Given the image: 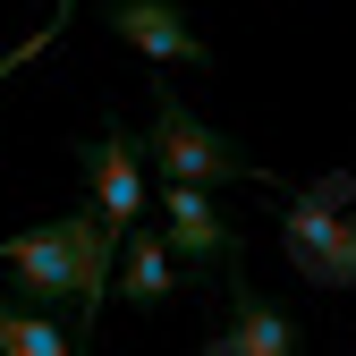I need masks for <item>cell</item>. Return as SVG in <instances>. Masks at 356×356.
Returning a JSON list of instances; mask_svg holds the SVG:
<instances>
[{
	"label": "cell",
	"instance_id": "cell-6",
	"mask_svg": "<svg viewBox=\"0 0 356 356\" xmlns=\"http://www.w3.org/2000/svg\"><path fill=\"white\" fill-rule=\"evenodd\" d=\"M85 178H94V212L111 229H136V212H145V145L127 127H102L85 145Z\"/></svg>",
	"mask_w": 356,
	"mask_h": 356
},
{
	"label": "cell",
	"instance_id": "cell-7",
	"mask_svg": "<svg viewBox=\"0 0 356 356\" xmlns=\"http://www.w3.org/2000/svg\"><path fill=\"white\" fill-rule=\"evenodd\" d=\"M119 297L136 305V314H161L178 297V254H170L161 229H127L119 238Z\"/></svg>",
	"mask_w": 356,
	"mask_h": 356
},
{
	"label": "cell",
	"instance_id": "cell-2",
	"mask_svg": "<svg viewBox=\"0 0 356 356\" xmlns=\"http://www.w3.org/2000/svg\"><path fill=\"white\" fill-rule=\"evenodd\" d=\"M348 195H356V178H323L314 195L289 204V263L305 280H323V289H356V220L331 212Z\"/></svg>",
	"mask_w": 356,
	"mask_h": 356
},
{
	"label": "cell",
	"instance_id": "cell-5",
	"mask_svg": "<svg viewBox=\"0 0 356 356\" xmlns=\"http://www.w3.org/2000/svg\"><path fill=\"white\" fill-rule=\"evenodd\" d=\"M220 280H229V323L204 331L212 356H297V314H280V305L263 297V289L238 272V263H229Z\"/></svg>",
	"mask_w": 356,
	"mask_h": 356
},
{
	"label": "cell",
	"instance_id": "cell-4",
	"mask_svg": "<svg viewBox=\"0 0 356 356\" xmlns=\"http://www.w3.org/2000/svg\"><path fill=\"white\" fill-rule=\"evenodd\" d=\"M102 26L127 42V51H145L153 68H204L212 60L178 0H102Z\"/></svg>",
	"mask_w": 356,
	"mask_h": 356
},
{
	"label": "cell",
	"instance_id": "cell-8",
	"mask_svg": "<svg viewBox=\"0 0 356 356\" xmlns=\"http://www.w3.org/2000/svg\"><path fill=\"white\" fill-rule=\"evenodd\" d=\"M0 348H9V356H68L76 331L68 323H42L34 305H17L9 289H0Z\"/></svg>",
	"mask_w": 356,
	"mask_h": 356
},
{
	"label": "cell",
	"instance_id": "cell-1",
	"mask_svg": "<svg viewBox=\"0 0 356 356\" xmlns=\"http://www.w3.org/2000/svg\"><path fill=\"white\" fill-rule=\"evenodd\" d=\"M145 153L161 161V178H195V187H272V178H263V161H246L220 127H204L178 94L153 102V119H145Z\"/></svg>",
	"mask_w": 356,
	"mask_h": 356
},
{
	"label": "cell",
	"instance_id": "cell-3",
	"mask_svg": "<svg viewBox=\"0 0 356 356\" xmlns=\"http://www.w3.org/2000/svg\"><path fill=\"white\" fill-rule=\"evenodd\" d=\"M161 238L178 254V272H195V280H220L246 254L238 229L212 212V187H195V178H161Z\"/></svg>",
	"mask_w": 356,
	"mask_h": 356
}]
</instances>
